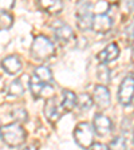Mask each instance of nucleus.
Returning <instances> with one entry per match:
<instances>
[{
	"label": "nucleus",
	"mask_w": 134,
	"mask_h": 150,
	"mask_svg": "<svg viewBox=\"0 0 134 150\" xmlns=\"http://www.w3.org/2000/svg\"><path fill=\"white\" fill-rule=\"evenodd\" d=\"M26 137H27L26 130L18 122L8 123V125L0 127V138L11 147H16L19 145H22L26 141Z\"/></svg>",
	"instance_id": "f257e3e1"
},
{
	"label": "nucleus",
	"mask_w": 134,
	"mask_h": 150,
	"mask_svg": "<svg viewBox=\"0 0 134 150\" xmlns=\"http://www.w3.org/2000/svg\"><path fill=\"white\" fill-rule=\"evenodd\" d=\"M55 47L52 40H50L47 36L39 35L34 39L31 46V55L38 60H46L54 55Z\"/></svg>",
	"instance_id": "f03ea898"
},
{
	"label": "nucleus",
	"mask_w": 134,
	"mask_h": 150,
	"mask_svg": "<svg viewBox=\"0 0 134 150\" xmlns=\"http://www.w3.org/2000/svg\"><path fill=\"white\" fill-rule=\"evenodd\" d=\"M74 138L75 142L83 149H90V146L94 144V129L91 127L90 123L82 122L77 125L74 130Z\"/></svg>",
	"instance_id": "7ed1b4c3"
},
{
	"label": "nucleus",
	"mask_w": 134,
	"mask_h": 150,
	"mask_svg": "<svg viewBox=\"0 0 134 150\" xmlns=\"http://www.w3.org/2000/svg\"><path fill=\"white\" fill-rule=\"evenodd\" d=\"M90 3L81 1L78 3V12H77V25L82 31H87L91 30L93 25V13L90 12Z\"/></svg>",
	"instance_id": "20e7f679"
},
{
	"label": "nucleus",
	"mask_w": 134,
	"mask_h": 150,
	"mask_svg": "<svg viewBox=\"0 0 134 150\" xmlns=\"http://www.w3.org/2000/svg\"><path fill=\"white\" fill-rule=\"evenodd\" d=\"M117 97H118L119 103L122 105H130L131 100L134 98V78L133 76H126L123 81H122L121 86L118 88V93H117Z\"/></svg>",
	"instance_id": "39448f33"
},
{
	"label": "nucleus",
	"mask_w": 134,
	"mask_h": 150,
	"mask_svg": "<svg viewBox=\"0 0 134 150\" xmlns=\"http://www.w3.org/2000/svg\"><path fill=\"white\" fill-rule=\"evenodd\" d=\"M113 20L107 13H98L93 18V25L91 30L97 34H106L111 30Z\"/></svg>",
	"instance_id": "423d86ee"
},
{
	"label": "nucleus",
	"mask_w": 134,
	"mask_h": 150,
	"mask_svg": "<svg viewBox=\"0 0 134 150\" xmlns=\"http://www.w3.org/2000/svg\"><path fill=\"white\" fill-rule=\"evenodd\" d=\"M94 102L99 109H107L110 106V91L103 84H98L94 87Z\"/></svg>",
	"instance_id": "0eeeda50"
},
{
	"label": "nucleus",
	"mask_w": 134,
	"mask_h": 150,
	"mask_svg": "<svg viewBox=\"0 0 134 150\" xmlns=\"http://www.w3.org/2000/svg\"><path fill=\"white\" fill-rule=\"evenodd\" d=\"M94 131L98 135H106L111 130V121L109 117L103 114H95L94 115Z\"/></svg>",
	"instance_id": "6e6552de"
},
{
	"label": "nucleus",
	"mask_w": 134,
	"mask_h": 150,
	"mask_svg": "<svg viewBox=\"0 0 134 150\" xmlns=\"http://www.w3.org/2000/svg\"><path fill=\"white\" fill-rule=\"evenodd\" d=\"M119 55V47L116 43H110L107 47H105L102 51L97 55V59L101 64H105V63H109L116 60Z\"/></svg>",
	"instance_id": "1a4fd4ad"
},
{
	"label": "nucleus",
	"mask_w": 134,
	"mask_h": 150,
	"mask_svg": "<svg viewBox=\"0 0 134 150\" xmlns=\"http://www.w3.org/2000/svg\"><path fill=\"white\" fill-rule=\"evenodd\" d=\"M59 24H58V27H55V30H54V32H55V38L56 40L59 42V43H67V42H70L72 39V36H74V31H72V28L70 27L69 24H65V23L62 22H58Z\"/></svg>",
	"instance_id": "9d476101"
},
{
	"label": "nucleus",
	"mask_w": 134,
	"mask_h": 150,
	"mask_svg": "<svg viewBox=\"0 0 134 150\" xmlns=\"http://www.w3.org/2000/svg\"><path fill=\"white\" fill-rule=\"evenodd\" d=\"M44 115L48 121L55 122L59 119L60 112H59V106L56 103V99L54 97L47 98L46 103H44Z\"/></svg>",
	"instance_id": "9b49d317"
},
{
	"label": "nucleus",
	"mask_w": 134,
	"mask_h": 150,
	"mask_svg": "<svg viewBox=\"0 0 134 150\" xmlns=\"http://www.w3.org/2000/svg\"><path fill=\"white\" fill-rule=\"evenodd\" d=\"M1 67L8 74L15 75L22 70V60L19 59V56L16 55H9L1 60Z\"/></svg>",
	"instance_id": "f8f14e48"
},
{
	"label": "nucleus",
	"mask_w": 134,
	"mask_h": 150,
	"mask_svg": "<svg viewBox=\"0 0 134 150\" xmlns=\"http://www.w3.org/2000/svg\"><path fill=\"white\" fill-rule=\"evenodd\" d=\"M39 7L51 15H58L62 12L63 3L60 0H43V1H39Z\"/></svg>",
	"instance_id": "ddd939ff"
},
{
	"label": "nucleus",
	"mask_w": 134,
	"mask_h": 150,
	"mask_svg": "<svg viewBox=\"0 0 134 150\" xmlns=\"http://www.w3.org/2000/svg\"><path fill=\"white\" fill-rule=\"evenodd\" d=\"M62 109L66 111H71L77 105V97L75 94L70 90H63L62 91Z\"/></svg>",
	"instance_id": "4468645a"
},
{
	"label": "nucleus",
	"mask_w": 134,
	"mask_h": 150,
	"mask_svg": "<svg viewBox=\"0 0 134 150\" xmlns=\"http://www.w3.org/2000/svg\"><path fill=\"white\" fill-rule=\"evenodd\" d=\"M34 75L40 82H43L44 84L50 83L51 79H52V72H51V70L48 69V67H46V66H38L36 69L34 70Z\"/></svg>",
	"instance_id": "2eb2a0df"
},
{
	"label": "nucleus",
	"mask_w": 134,
	"mask_h": 150,
	"mask_svg": "<svg viewBox=\"0 0 134 150\" xmlns=\"http://www.w3.org/2000/svg\"><path fill=\"white\" fill-rule=\"evenodd\" d=\"M43 88H44L43 82L39 81L35 75H32L31 79H30V90H31L32 95H34L35 98H40L42 94H43Z\"/></svg>",
	"instance_id": "dca6fc26"
},
{
	"label": "nucleus",
	"mask_w": 134,
	"mask_h": 150,
	"mask_svg": "<svg viewBox=\"0 0 134 150\" xmlns=\"http://www.w3.org/2000/svg\"><path fill=\"white\" fill-rule=\"evenodd\" d=\"M8 94L12 97H20L24 94V88H23V83L19 79H15L9 83L8 86Z\"/></svg>",
	"instance_id": "f3484780"
},
{
	"label": "nucleus",
	"mask_w": 134,
	"mask_h": 150,
	"mask_svg": "<svg viewBox=\"0 0 134 150\" xmlns=\"http://www.w3.org/2000/svg\"><path fill=\"white\" fill-rule=\"evenodd\" d=\"M77 105L79 106L81 110H90L93 106V98L89 95V94H81L78 98H77Z\"/></svg>",
	"instance_id": "a211bd4d"
},
{
	"label": "nucleus",
	"mask_w": 134,
	"mask_h": 150,
	"mask_svg": "<svg viewBox=\"0 0 134 150\" xmlns=\"http://www.w3.org/2000/svg\"><path fill=\"white\" fill-rule=\"evenodd\" d=\"M13 18L9 12H1L0 13V30H8L12 25Z\"/></svg>",
	"instance_id": "6ab92c4d"
},
{
	"label": "nucleus",
	"mask_w": 134,
	"mask_h": 150,
	"mask_svg": "<svg viewBox=\"0 0 134 150\" xmlns=\"http://www.w3.org/2000/svg\"><path fill=\"white\" fill-rule=\"evenodd\" d=\"M109 150H126V141L123 137H117L110 142Z\"/></svg>",
	"instance_id": "aec40b11"
},
{
	"label": "nucleus",
	"mask_w": 134,
	"mask_h": 150,
	"mask_svg": "<svg viewBox=\"0 0 134 150\" xmlns=\"http://www.w3.org/2000/svg\"><path fill=\"white\" fill-rule=\"evenodd\" d=\"M98 79H99L102 83H109L110 82V70L107 69L106 66H101L98 69Z\"/></svg>",
	"instance_id": "412c9836"
},
{
	"label": "nucleus",
	"mask_w": 134,
	"mask_h": 150,
	"mask_svg": "<svg viewBox=\"0 0 134 150\" xmlns=\"http://www.w3.org/2000/svg\"><path fill=\"white\" fill-rule=\"evenodd\" d=\"M11 115L13 117V118L18 121V123L19 122H24V121H27V112H26V110L24 109H15L12 112H11Z\"/></svg>",
	"instance_id": "4be33fe9"
},
{
	"label": "nucleus",
	"mask_w": 134,
	"mask_h": 150,
	"mask_svg": "<svg viewBox=\"0 0 134 150\" xmlns=\"http://www.w3.org/2000/svg\"><path fill=\"white\" fill-rule=\"evenodd\" d=\"M13 6H15V1H0V13L8 12Z\"/></svg>",
	"instance_id": "5701e85b"
},
{
	"label": "nucleus",
	"mask_w": 134,
	"mask_h": 150,
	"mask_svg": "<svg viewBox=\"0 0 134 150\" xmlns=\"http://www.w3.org/2000/svg\"><path fill=\"white\" fill-rule=\"evenodd\" d=\"M90 150H109V147L103 144H93L90 146Z\"/></svg>",
	"instance_id": "b1692460"
},
{
	"label": "nucleus",
	"mask_w": 134,
	"mask_h": 150,
	"mask_svg": "<svg viewBox=\"0 0 134 150\" xmlns=\"http://www.w3.org/2000/svg\"><path fill=\"white\" fill-rule=\"evenodd\" d=\"M23 150H38V147H36V145H28V146L24 147Z\"/></svg>",
	"instance_id": "393cba45"
},
{
	"label": "nucleus",
	"mask_w": 134,
	"mask_h": 150,
	"mask_svg": "<svg viewBox=\"0 0 134 150\" xmlns=\"http://www.w3.org/2000/svg\"><path fill=\"white\" fill-rule=\"evenodd\" d=\"M130 38H131V40H133V44H134V23H133V25H131V31H130Z\"/></svg>",
	"instance_id": "a878e982"
}]
</instances>
